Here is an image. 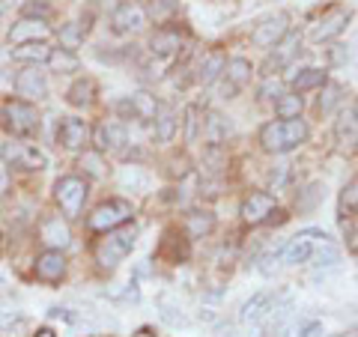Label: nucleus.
Listing matches in <instances>:
<instances>
[{
	"mask_svg": "<svg viewBox=\"0 0 358 337\" xmlns=\"http://www.w3.org/2000/svg\"><path fill=\"white\" fill-rule=\"evenodd\" d=\"M308 141V126L305 120H278V122H266L260 129V143L266 152H289L301 147Z\"/></svg>",
	"mask_w": 358,
	"mask_h": 337,
	"instance_id": "nucleus-1",
	"label": "nucleus"
},
{
	"mask_svg": "<svg viewBox=\"0 0 358 337\" xmlns=\"http://www.w3.org/2000/svg\"><path fill=\"white\" fill-rule=\"evenodd\" d=\"M134 242H138V227L134 224H122L117 230H108L105 239L96 245V263L102 268H114L122 257L131 254Z\"/></svg>",
	"mask_w": 358,
	"mask_h": 337,
	"instance_id": "nucleus-2",
	"label": "nucleus"
},
{
	"mask_svg": "<svg viewBox=\"0 0 358 337\" xmlns=\"http://www.w3.org/2000/svg\"><path fill=\"white\" fill-rule=\"evenodd\" d=\"M3 126L15 138H33L39 131V110L24 99H9L3 102Z\"/></svg>",
	"mask_w": 358,
	"mask_h": 337,
	"instance_id": "nucleus-3",
	"label": "nucleus"
},
{
	"mask_svg": "<svg viewBox=\"0 0 358 337\" xmlns=\"http://www.w3.org/2000/svg\"><path fill=\"white\" fill-rule=\"evenodd\" d=\"M134 215L129 200H105L102 206L93 209V215L87 218V227L93 233H108V230H117L122 224H129V218Z\"/></svg>",
	"mask_w": 358,
	"mask_h": 337,
	"instance_id": "nucleus-4",
	"label": "nucleus"
},
{
	"mask_svg": "<svg viewBox=\"0 0 358 337\" xmlns=\"http://www.w3.org/2000/svg\"><path fill=\"white\" fill-rule=\"evenodd\" d=\"M54 197H57L66 218H78L87 203V182L81 176H63V179H57V185H54Z\"/></svg>",
	"mask_w": 358,
	"mask_h": 337,
	"instance_id": "nucleus-5",
	"label": "nucleus"
},
{
	"mask_svg": "<svg viewBox=\"0 0 358 337\" xmlns=\"http://www.w3.org/2000/svg\"><path fill=\"white\" fill-rule=\"evenodd\" d=\"M143 24H147V9H143L141 3H134V0L120 3L114 9V15H110V30L120 33V36L138 33V30H143Z\"/></svg>",
	"mask_w": 358,
	"mask_h": 337,
	"instance_id": "nucleus-6",
	"label": "nucleus"
},
{
	"mask_svg": "<svg viewBox=\"0 0 358 337\" xmlns=\"http://www.w3.org/2000/svg\"><path fill=\"white\" fill-rule=\"evenodd\" d=\"M0 155L6 159V164L18 167V171H45V167H48L45 152H39L36 147H30V143H6Z\"/></svg>",
	"mask_w": 358,
	"mask_h": 337,
	"instance_id": "nucleus-7",
	"label": "nucleus"
},
{
	"mask_svg": "<svg viewBox=\"0 0 358 337\" xmlns=\"http://www.w3.org/2000/svg\"><path fill=\"white\" fill-rule=\"evenodd\" d=\"M272 215H278V203L272 194H266V191H251L248 197H245L242 203V221L245 224H266L272 221Z\"/></svg>",
	"mask_w": 358,
	"mask_h": 337,
	"instance_id": "nucleus-8",
	"label": "nucleus"
},
{
	"mask_svg": "<svg viewBox=\"0 0 358 337\" xmlns=\"http://www.w3.org/2000/svg\"><path fill=\"white\" fill-rule=\"evenodd\" d=\"M299 51H301V33H299V30H287V36L275 45V54H268L263 72H266V75L281 72L284 66H289V63L299 57Z\"/></svg>",
	"mask_w": 358,
	"mask_h": 337,
	"instance_id": "nucleus-9",
	"label": "nucleus"
},
{
	"mask_svg": "<svg viewBox=\"0 0 358 337\" xmlns=\"http://www.w3.org/2000/svg\"><path fill=\"white\" fill-rule=\"evenodd\" d=\"M287 21H289V18H287L284 13L263 18L260 24L254 27V33H251V42L257 45V48H275V45L287 36Z\"/></svg>",
	"mask_w": 358,
	"mask_h": 337,
	"instance_id": "nucleus-10",
	"label": "nucleus"
},
{
	"mask_svg": "<svg viewBox=\"0 0 358 337\" xmlns=\"http://www.w3.org/2000/svg\"><path fill=\"white\" fill-rule=\"evenodd\" d=\"M57 143L63 150H84L90 143V126L78 117H63L57 122Z\"/></svg>",
	"mask_w": 358,
	"mask_h": 337,
	"instance_id": "nucleus-11",
	"label": "nucleus"
},
{
	"mask_svg": "<svg viewBox=\"0 0 358 337\" xmlns=\"http://www.w3.org/2000/svg\"><path fill=\"white\" fill-rule=\"evenodd\" d=\"M251 81V63L245 57H233L224 66V84H221V96L224 99H233L239 89Z\"/></svg>",
	"mask_w": 358,
	"mask_h": 337,
	"instance_id": "nucleus-12",
	"label": "nucleus"
},
{
	"mask_svg": "<svg viewBox=\"0 0 358 337\" xmlns=\"http://www.w3.org/2000/svg\"><path fill=\"white\" fill-rule=\"evenodd\" d=\"M317 239L326 242L329 236L322 233V230H301V233L296 236V239L287 245V251H284V263L299 266V263L310 260V254H313V242H317Z\"/></svg>",
	"mask_w": 358,
	"mask_h": 337,
	"instance_id": "nucleus-13",
	"label": "nucleus"
},
{
	"mask_svg": "<svg viewBox=\"0 0 358 337\" xmlns=\"http://www.w3.org/2000/svg\"><path fill=\"white\" fill-rule=\"evenodd\" d=\"M51 36V27L45 24V18H30L24 15L21 21H15L13 30H9V42L24 45V42H45Z\"/></svg>",
	"mask_w": 358,
	"mask_h": 337,
	"instance_id": "nucleus-14",
	"label": "nucleus"
},
{
	"mask_svg": "<svg viewBox=\"0 0 358 337\" xmlns=\"http://www.w3.org/2000/svg\"><path fill=\"white\" fill-rule=\"evenodd\" d=\"M15 93L39 102V99L48 96V78H45V72H39V66L30 63L27 69L18 72V78H15Z\"/></svg>",
	"mask_w": 358,
	"mask_h": 337,
	"instance_id": "nucleus-15",
	"label": "nucleus"
},
{
	"mask_svg": "<svg viewBox=\"0 0 358 337\" xmlns=\"http://www.w3.org/2000/svg\"><path fill=\"white\" fill-rule=\"evenodd\" d=\"M33 272H36V278L45 280V284H57V280L66 275V257H63V251H57V248L42 251L36 257V266H33Z\"/></svg>",
	"mask_w": 358,
	"mask_h": 337,
	"instance_id": "nucleus-16",
	"label": "nucleus"
},
{
	"mask_svg": "<svg viewBox=\"0 0 358 337\" xmlns=\"http://www.w3.org/2000/svg\"><path fill=\"white\" fill-rule=\"evenodd\" d=\"M334 141L341 150L358 147V105H350L341 110L338 122H334Z\"/></svg>",
	"mask_w": 358,
	"mask_h": 337,
	"instance_id": "nucleus-17",
	"label": "nucleus"
},
{
	"mask_svg": "<svg viewBox=\"0 0 358 337\" xmlns=\"http://www.w3.org/2000/svg\"><path fill=\"white\" fill-rule=\"evenodd\" d=\"M346 21H350V9H343V6L329 9V13L320 18V24L313 27V33H310L313 42H329L334 36H341L343 27H346Z\"/></svg>",
	"mask_w": 358,
	"mask_h": 337,
	"instance_id": "nucleus-18",
	"label": "nucleus"
},
{
	"mask_svg": "<svg viewBox=\"0 0 358 337\" xmlns=\"http://www.w3.org/2000/svg\"><path fill=\"white\" fill-rule=\"evenodd\" d=\"M39 236H42V242L48 245V248H69V242H72V233H69V224H66L60 215H51V218H45L39 224Z\"/></svg>",
	"mask_w": 358,
	"mask_h": 337,
	"instance_id": "nucleus-19",
	"label": "nucleus"
},
{
	"mask_svg": "<svg viewBox=\"0 0 358 337\" xmlns=\"http://www.w3.org/2000/svg\"><path fill=\"white\" fill-rule=\"evenodd\" d=\"M93 143H96V152L122 150L126 147V129H122L120 122H102V126L93 131Z\"/></svg>",
	"mask_w": 358,
	"mask_h": 337,
	"instance_id": "nucleus-20",
	"label": "nucleus"
},
{
	"mask_svg": "<svg viewBox=\"0 0 358 337\" xmlns=\"http://www.w3.org/2000/svg\"><path fill=\"white\" fill-rule=\"evenodd\" d=\"M182 48V33L171 30V27H162L150 36V51L155 57H173V54Z\"/></svg>",
	"mask_w": 358,
	"mask_h": 337,
	"instance_id": "nucleus-21",
	"label": "nucleus"
},
{
	"mask_svg": "<svg viewBox=\"0 0 358 337\" xmlns=\"http://www.w3.org/2000/svg\"><path fill=\"white\" fill-rule=\"evenodd\" d=\"M224 66H227V60H224V54H221V51L206 54V57L200 60V66H197V81L203 84V87L215 84V81H218V75L224 72Z\"/></svg>",
	"mask_w": 358,
	"mask_h": 337,
	"instance_id": "nucleus-22",
	"label": "nucleus"
},
{
	"mask_svg": "<svg viewBox=\"0 0 358 337\" xmlns=\"http://www.w3.org/2000/svg\"><path fill=\"white\" fill-rule=\"evenodd\" d=\"M155 138H159L162 143H167L176 134V114H173V108L171 105H159L155 108Z\"/></svg>",
	"mask_w": 358,
	"mask_h": 337,
	"instance_id": "nucleus-23",
	"label": "nucleus"
},
{
	"mask_svg": "<svg viewBox=\"0 0 358 337\" xmlns=\"http://www.w3.org/2000/svg\"><path fill=\"white\" fill-rule=\"evenodd\" d=\"M51 57V48L45 42H24V45H18V48L13 51V60L18 63H33V66H39Z\"/></svg>",
	"mask_w": 358,
	"mask_h": 337,
	"instance_id": "nucleus-24",
	"label": "nucleus"
},
{
	"mask_svg": "<svg viewBox=\"0 0 358 337\" xmlns=\"http://www.w3.org/2000/svg\"><path fill=\"white\" fill-rule=\"evenodd\" d=\"M185 230L192 239H203V236H209L215 230V215H212V212H188Z\"/></svg>",
	"mask_w": 358,
	"mask_h": 337,
	"instance_id": "nucleus-25",
	"label": "nucleus"
},
{
	"mask_svg": "<svg viewBox=\"0 0 358 337\" xmlns=\"http://www.w3.org/2000/svg\"><path fill=\"white\" fill-rule=\"evenodd\" d=\"M268 301H272V296H268V293H257V296H251V299L242 305L239 320H242V322H257V320H263L266 313H268Z\"/></svg>",
	"mask_w": 358,
	"mask_h": 337,
	"instance_id": "nucleus-26",
	"label": "nucleus"
},
{
	"mask_svg": "<svg viewBox=\"0 0 358 337\" xmlns=\"http://www.w3.org/2000/svg\"><path fill=\"white\" fill-rule=\"evenodd\" d=\"M93 93H96V84H93V78H81V81H75L72 87H69V105H75V108H84V105H90L93 102Z\"/></svg>",
	"mask_w": 358,
	"mask_h": 337,
	"instance_id": "nucleus-27",
	"label": "nucleus"
},
{
	"mask_svg": "<svg viewBox=\"0 0 358 337\" xmlns=\"http://www.w3.org/2000/svg\"><path fill=\"white\" fill-rule=\"evenodd\" d=\"M48 63H51V69L60 72V75L78 72V66H81V63H78V57H75V51H69V48H54Z\"/></svg>",
	"mask_w": 358,
	"mask_h": 337,
	"instance_id": "nucleus-28",
	"label": "nucleus"
},
{
	"mask_svg": "<svg viewBox=\"0 0 358 337\" xmlns=\"http://www.w3.org/2000/svg\"><path fill=\"white\" fill-rule=\"evenodd\" d=\"M275 114L278 120H293L301 114V96L299 93H284L275 99Z\"/></svg>",
	"mask_w": 358,
	"mask_h": 337,
	"instance_id": "nucleus-29",
	"label": "nucleus"
},
{
	"mask_svg": "<svg viewBox=\"0 0 358 337\" xmlns=\"http://www.w3.org/2000/svg\"><path fill=\"white\" fill-rule=\"evenodd\" d=\"M322 84H326V72H322V69H301L293 78V89H296V93H308V89L322 87Z\"/></svg>",
	"mask_w": 358,
	"mask_h": 337,
	"instance_id": "nucleus-30",
	"label": "nucleus"
},
{
	"mask_svg": "<svg viewBox=\"0 0 358 337\" xmlns=\"http://www.w3.org/2000/svg\"><path fill=\"white\" fill-rule=\"evenodd\" d=\"M230 134V122L224 120L221 114H215V110H212V114L206 117V141L209 143H221L224 138H227Z\"/></svg>",
	"mask_w": 358,
	"mask_h": 337,
	"instance_id": "nucleus-31",
	"label": "nucleus"
},
{
	"mask_svg": "<svg viewBox=\"0 0 358 337\" xmlns=\"http://www.w3.org/2000/svg\"><path fill=\"white\" fill-rule=\"evenodd\" d=\"M341 93H343V89L338 84H322V96H320V102H317V114L320 117H329L331 110H334V105L341 102Z\"/></svg>",
	"mask_w": 358,
	"mask_h": 337,
	"instance_id": "nucleus-32",
	"label": "nucleus"
},
{
	"mask_svg": "<svg viewBox=\"0 0 358 337\" xmlns=\"http://www.w3.org/2000/svg\"><path fill=\"white\" fill-rule=\"evenodd\" d=\"M310 263L317 266V268H329V266H338V263H341V251L334 248V245L322 242V248H313V254H310Z\"/></svg>",
	"mask_w": 358,
	"mask_h": 337,
	"instance_id": "nucleus-33",
	"label": "nucleus"
},
{
	"mask_svg": "<svg viewBox=\"0 0 358 337\" xmlns=\"http://www.w3.org/2000/svg\"><path fill=\"white\" fill-rule=\"evenodd\" d=\"M131 99V105H134V114H138V120H152L155 117V108H159V102L150 96V93H134V96H129Z\"/></svg>",
	"mask_w": 358,
	"mask_h": 337,
	"instance_id": "nucleus-34",
	"label": "nucleus"
},
{
	"mask_svg": "<svg viewBox=\"0 0 358 337\" xmlns=\"http://www.w3.org/2000/svg\"><path fill=\"white\" fill-rule=\"evenodd\" d=\"M341 215H358V176L341 194Z\"/></svg>",
	"mask_w": 358,
	"mask_h": 337,
	"instance_id": "nucleus-35",
	"label": "nucleus"
},
{
	"mask_svg": "<svg viewBox=\"0 0 358 337\" xmlns=\"http://www.w3.org/2000/svg\"><path fill=\"white\" fill-rule=\"evenodd\" d=\"M159 308H162V320H164L167 325H185V322H188V320L182 317V310H179L167 296H159Z\"/></svg>",
	"mask_w": 358,
	"mask_h": 337,
	"instance_id": "nucleus-36",
	"label": "nucleus"
},
{
	"mask_svg": "<svg viewBox=\"0 0 358 337\" xmlns=\"http://www.w3.org/2000/svg\"><path fill=\"white\" fill-rule=\"evenodd\" d=\"M81 42H84V27H81V24H66V27L60 30V48L75 51Z\"/></svg>",
	"mask_w": 358,
	"mask_h": 337,
	"instance_id": "nucleus-37",
	"label": "nucleus"
},
{
	"mask_svg": "<svg viewBox=\"0 0 358 337\" xmlns=\"http://www.w3.org/2000/svg\"><path fill=\"white\" fill-rule=\"evenodd\" d=\"M200 108L197 105H188L185 108V141L188 143H194L197 141V134H200Z\"/></svg>",
	"mask_w": 358,
	"mask_h": 337,
	"instance_id": "nucleus-38",
	"label": "nucleus"
},
{
	"mask_svg": "<svg viewBox=\"0 0 358 337\" xmlns=\"http://www.w3.org/2000/svg\"><path fill=\"white\" fill-rule=\"evenodd\" d=\"M322 197H326V188H322L320 182H313V185L305 188V197H299V209H301V212H308V209L317 206Z\"/></svg>",
	"mask_w": 358,
	"mask_h": 337,
	"instance_id": "nucleus-39",
	"label": "nucleus"
},
{
	"mask_svg": "<svg viewBox=\"0 0 358 337\" xmlns=\"http://www.w3.org/2000/svg\"><path fill=\"white\" fill-rule=\"evenodd\" d=\"M81 167L90 176H105V171H102V152H87L81 159Z\"/></svg>",
	"mask_w": 358,
	"mask_h": 337,
	"instance_id": "nucleus-40",
	"label": "nucleus"
},
{
	"mask_svg": "<svg viewBox=\"0 0 358 337\" xmlns=\"http://www.w3.org/2000/svg\"><path fill=\"white\" fill-rule=\"evenodd\" d=\"M24 15H30V18H51V6L45 3V0H27Z\"/></svg>",
	"mask_w": 358,
	"mask_h": 337,
	"instance_id": "nucleus-41",
	"label": "nucleus"
},
{
	"mask_svg": "<svg viewBox=\"0 0 358 337\" xmlns=\"http://www.w3.org/2000/svg\"><path fill=\"white\" fill-rule=\"evenodd\" d=\"M206 167L212 173H221V167H224V155H221V147L218 143H212V147L206 150Z\"/></svg>",
	"mask_w": 358,
	"mask_h": 337,
	"instance_id": "nucleus-42",
	"label": "nucleus"
},
{
	"mask_svg": "<svg viewBox=\"0 0 358 337\" xmlns=\"http://www.w3.org/2000/svg\"><path fill=\"white\" fill-rule=\"evenodd\" d=\"M260 96H263V99H278V96H284V84L268 78V81L260 87Z\"/></svg>",
	"mask_w": 358,
	"mask_h": 337,
	"instance_id": "nucleus-43",
	"label": "nucleus"
},
{
	"mask_svg": "<svg viewBox=\"0 0 358 337\" xmlns=\"http://www.w3.org/2000/svg\"><path fill=\"white\" fill-rule=\"evenodd\" d=\"M6 188H9V167H6V159L0 155V197H3Z\"/></svg>",
	"mask_w": 358,
	"mask_h": 337,
	"instance_id": "nucleus-44",
	"label": "nucleus"
},
{
	"mask_svg": "<svg viewBox=\"0 0 358 337\" xmlns=\"http://www.w3.org/2000/svg\"><path fill=\"white\" fill-rule=\"evenodd\" d=\"M301 337H322V325L320 322H310L305 331H301Z\"/></svg>",
	"mask_w": 358,
	"mask_h": 337,
	"instance_id": "nucleus-45",
	"label": "nucleus"
},
{
	"mask_svg": "<svg viewBox=\"0 0 358 337\" xmlns=\"http://www.w3.org/2000/svg\"><path fill=\"white\" fill-rule=\"evenodd\" d=\"M331 48H334V51H331V60H334V63H343V60H346L343 45H331Z\"/></svg>",
	"mask_w": 358,
	"mask_h": 337,
	"instance_id": "nucleus-46",
	"label": "nucleus"
},
{
	"mask_svg": "<svg viewBox=\"0 0 358 337\" xmlns=\"http://www.w3.org/2000/svg\"><path fill=\"white\" fill-rule=\"evenodd\" d=\"M33 337H57V334H54L51 329H39V331H36V334H33Z\"/></svg>",
	"mask_w": 358,
	"mask_h": 337,
	"instance_id": "nucleus-47",
	"label": "nucleus"
},
{
	"mask_svg": "<svg viewBox=\"0 0 358 337\" xmlns=\"http://www.w3.org/2000/svg\"><path fill=\"white\" fill-rule=\"evenodd\" d=\"M131 337H155V334H152V331H150V329H141V331H138V334H131Z\"/></svg>",
	"mask_w": 358,
	"mask_h": 337,
	"instance_id": "nucleus-48",
	"label": "nucleus"
},
{
	"mask_svg": "<svg viewBox=\"0 0 358 337\" xmlns=\"http://www.w3.org/2000/svg\"><path fill=\"white\" fill-rule=\"evenodd\" d=\"M0 245H3V230H0Z\"/></svg>",
	"mask_w": 358,
	"mask_h": 337,
	"instance_id": "nucleus-49",
	"label": "nucleus"
},
{
	"mask_svg": "<svg viewBox=\"0 0 358 337\" xmlns=\"http://www.w3.org/2000/svg\"><path fill=\"white\" fill-rule=\"evenodd\" d=\"M227 337H236V334H227Z\"/></svg>",
	"mask_w": 358,
	"mask_h": 337,
	"instance_id": "nucleus-50",
	"label": "nucleus"
}]
</instances>
